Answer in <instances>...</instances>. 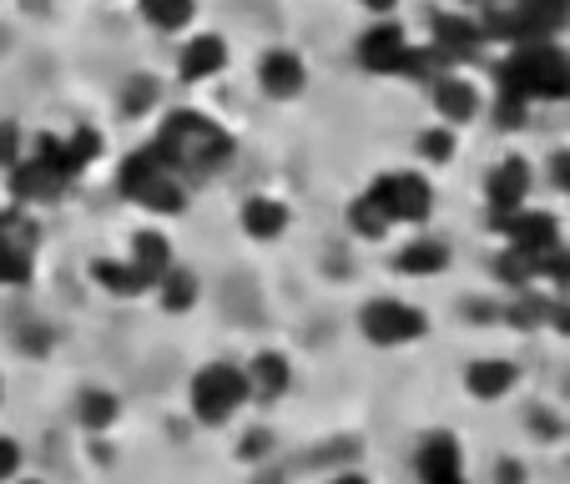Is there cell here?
Wrapping results in <instances>:
<instances>
[{"instance_id":"6da1fadb","label":"cell","mask_w":570,"mask_h":484,"mask_svg":"<svg viewBox=\"0 0 570 484\" xmlns=\"http://www.w3.org/2000/svg\"><path fill=\"white\" fill-rule=\"evenodd\" d=\"M151 151L161 157L167 172L203 182V177H217L233 161V137L213 117H203V111H167Z\"/></svg>"},{"instance_id":"7a4b0ae2","label":"cell","mask_w":570,"mask_h":484,"mask_svg":"<svg viewBox=\"0 0 570 484\" xmlns=\"http://www.w3.org/2000/svg\"><path fill=\"white\" fill-rule=\"evenodd\" d=\"M248 404V374L237 364H207L193 378V414L203 424H227Z\"/></svg>"},{"instance_id":"3957f363","label":"cell","mask_w":570,"mask_h":484,"mask_svg":"<svg viewBox=\"0 0 570 484\" xmlns=\"http://www.w3.org/2000/svg\"><path fill=\"white\" fill-rule=\"evenodd\" d=\"M368 197L389 223H430L434 213V187L424 172H384L379 182H368Z\"/></svg>"},{"instance_id":"277c9868","label":"cell","mask_w":570,"mask_h":484,"mask_svg":"<svg viewBox=\"0 0 570 484\" xmlns=\"http://www.w3.org/2000/svg\"><path fill=\"white\" fill-rule=\"evenodd\" d=\"M358 328H364L368 344L399 348V344L424 338L430 318H424V308H414V303H404V298H374V303H364V313H358Z\"/></svg>"},{"instance_id":"5b68a950","label":"cell","mask_w":570,"mask_h":484,"mask_svg":"<svg viewBox=\"0 0 570 484\" xmlns=\"http://www.w3.org/2000/svg\"><path fill=\"white\" fill-rule=\"evenodd\" d=\"M36 268V227L21 213H0V288H21L31 283Z\"/></svg>"},{"instance_id":"8992f818","label":"cell","mask_w":570,"mask_h":484,"mask_svg":"<svg viewBox=\"0 0 570 484\" xmlns=\"http://www.w3.org/2000/svg\"><path fill=\"white\" fill-rule=\"evenodd\" d=\"M484 197H490V217H495V227L505 223V217H515L520 207H530V161L505 157L495 172H490V182H484Z\"/></svg>"},{"instance_id":"52a82bcc","label":"cell","mask_w":570,"mask_h":484,"mask_svg":"<svg viewBox=\"0 0 570 484\" xmlns=\"http://www.w3.org/2000/svg\"><path fill=\"white\" fill-rule=\"evenodd\" d=\"M484 46V31L480 21H470V16H434V31H430V51L444 61V71H454V66L474 61Z\"/></svg>"},{"instance_id":"ba28073f","label":"cell","mask_w":570,"mask_h":484,"mask_svg":"<svg viewBox=\"0 0 570 484\" xmlns=\"http://www.w3.org/2000/svg\"><path fill=\"white\" fill-rule=\"evenodd\" d=\"M500 233H505V248L525 253V258H540V253H550L560 243V223L550 213H540V207H520L515 217L500 223Z\"/></svg>"},{"instance_id":"9c48e42d","label":"cell","mask_w":570,"mask_h":484,"mask_svg":"<svg viewBox=\"0 0 570 484\" xmlns=\"http://www.w3.org/2000/svg\"><path fill=\"white\" fill-rule=\"evenodd\" d=\"M410 51H414L410 36L399 31L394 21L368 26V31L358 36V61H364V71H374V76H399V66H404Z\"/></svg>"},{"instance_id":"30bf717a","label":"cell","mask_w":570,"mask_h":484,"mask_svg":"<svg viewBox=\"0 0 570 484\" xmlns=\"http://www.w3.org/2000/svg\"><path fill=\"white\" fill-rule=\"evenodd\" d=\"M258 87H263V97H273V101H293L308 87V66H303L298 51H268L258 61Z\"/></svg>"},{"instance_id":"8fae6325","label":"cell","mask_w":570,"mask_h":484,"mask_svg":"<svg viewBox=\"0 0 570 484\" xmlns=\"http://www.w3.org/2000/svg\"><path fill=\"white\" fill-rule=\"evenodd\" d=\"M414 470L424 484H464V454L454 434H430L414 454Z\"/></svg>"},{"instance_id":"7c38bea8","label":"cell","mask_w":570,"mask_h":484,"mask_svg":"<svg viewBox=\"0 0 570 484\" xmlns=\"http://www.w3.org/2000/svg\"><path fill=\"white\" fill-rule=\"evenodd\" d=\"M520 41H556L570 31V0H515Z\"/></svg>"},{"instance_id":"4fadbf2b","label":"cell","mask_w":570,"mask_h":484,"mask_svg":"<svg viewBox=\"0 0 570 484\" xmlns=\"http://www.w3.org/2000/svg\"><path fill=\"white\" fill-rule=\"evenodd\" d=\"M434 87V111L444 117V127H460V121H474V111H480V91L464 81V76L444 71L430 81Z\"/></svg>"},{"instance_id":"5bb4252c","label":"cell","mask_w":570,"mask_h":484,"mask_svg":"<svg viewBox=\"0 0 570 484\" xmlns=\"http://www.w3.org/2000/svg\"><path fill=\"white\" fill-rule=\"evenodd\" d=\"M6 177H11V197H16V203H56V197L66 192L61 177L46 172V167H41L36 157H21Z\"/></svg>"},{"instance_id":"9a60e30c","label":"cell","mask_w":570,"mask_h":484,"mask_svg":"<svg viewBox=\"0 0 570 484\" xmlns=\"http://www.w3.org/2000/svg\"><path fill=\"white\" fill-rule=\"evenodd\" d=\"M237 223H243V233L248 237L273 243V237L288 233V203H278V197H248L243 213H237Z\"/></svg>"},{"instance_id":"2e32d148","label":"cell","mask_w":570,"mask_h":484,"mask_svg":"<svg viewBox=\"0 0 570 484\" xmlns=\"http://www.w3.org/2000/svg\"><path fill=\"white\" fill-rule=\"evenodd\" d=\"M464 388L474 398H484V404H495V398H505L515 388V364L510 358H474L470 374H464Z\"/></svg>"},{"instance_id":"e0dca14e","label":"cell","mask_w":570,"mask_h":484,"mask_svg":"<svg viewBox=\"0 0 570 484\" xmlns=\"http://www.w3.org/2000/svg\"><path fill=\"white\" fill-rule=\"evenodd\" d=\"M444 268H450V243H440V237H420V243L394 253V273H410V278H434Z\"/></svg>"},{"instance_id":"ac0fdd59","label":"cell","mask_w":570,"mask_h":484,"mask_svg":"<svg viewBox=\"0 0 570 484\" xmlns=\"http://www.w3.org/2000/svg\"><path fill=\"white\" fill-rule=\"evenodd\" d=\"M183 81H207V76H217L227 66V41L223 36H197V41L183 46Z\"/></svg>"},{"instance_id":"d6986e66","label":"cell","mask_w":570,"mask_h":484,"mask_svg":"<svg viewBox=\"0 0 570 484\" xmlns=\"http://www.w3.org/2000/svg\"><path fill=\"white\" fill-rule=\"evenodd\" d=\"M161 172H167V167H161V157H157V151H151V147L131 151V157L121 161V172H117L121 197H127V203H141V197H147V187L157 182Z\"/></svg>"},{"instance_id":"ffe728a7","label":"cell","mask_w":570,"mask_h":484,"mask_svg":"<svg viewBox=\"0 0 570 484\" xmlns=\"http://www.w3.org/2000/svg\"><path fill=\"white\" fill-rule=\"evenodd\" d=\"M91 278L111 293V298H141L151 288V278L137 268V263H111V258H97L91 263Z\"/></svg>"},{"instance_id":"44dd1931","label":"cell","mask_w":570,"mask_h":484,"mask_svg":"<svg viewBox=\"0 0 570 484\" xmlns=\"http://www.w3.org/2000/svg\"><path fill=\"white\" fill-rule=\"evenodd\" d=\"M243 374H248V394H258V398H278L283 388L293 384L288 358H283V354H258L248 368H243Z\"/></svg>"},{"instance_id":"7402d4cb","label":"cell","mask_w":570,"mask_h":484,"mask_svg":"<svg viewBox=\"0 0 570 484\" xmlns=\"http://www.w3.org/2000/svg\"><path fill=\"white\" fill-rule=\"evenodd\" d=\"M131 263H137V268L157 283L161 273L173 268V243H167L161 233H137V237H131Z\"/></svg>"},{"instance_id":"603a6c76","label":"cell","mask_w":570,"mask_h":484,"mask_svg":"<svg viewBox=\"0 0 570 484\" xmlns=\"http://www.w3.org/2000/svg\"><path fill=\"white\" fill-rule=\"evenodd\" d=\"M121 414L117 394H107V388H87V394L76 398V419H81V429H111Z\"/></svg>"},{"instance_id":"cb8c5ba5","label":"cell","mask_w":570,"mask_h":484,"mask_svg":"<svg viewBox=\"0 0 570 484\" xmlns=\"http://www.w3.org/2000/svg\"><path fill=\"white\" fill-rule=\"evenodd\" d=\"M141 207L147 213H167V217H177L187 207V182L177 172H161L157 182L147 187V197H141Z\"/></svg>"},{"instance_id":"d4e9b609","label":"cell","mask_w":570,"mask_h":484,"mask_svg":"<svg viewBox=\"0 0 570 484\" xmlns=\"http://www.w3.org/2000/svg\"><path fill=\"white\" fill-rule=\"evenodd\" d=\"M137 6L147 16V26H157V31H183L197 16V0H137Z\"/></svg>"},{"instance_id":"484cf974","label":"cell","mask_w":570,"mask_h":484,"mask_svg":"<svg viewBox=\"0 0 570 484\" xmlns=\"http://www.w3.org/2000/svg\"><path fill=\"white\" fill-rule=\"evenodd\" d=\"M157 283H161V308L167 313H187L197 303V278L187 268H167Z\"/></svg>"},{"instance_id":"4316f807","label":"cell","mask_w":570,"mask_h":484,"mask_svg":"<svg viewBox=\"0 0 570 484\" xmlns=\"http://www.w3.org/2000/svg\"><path fill=\"white\" fill-rule=\"evenodd\" d=\"M348 227H354L358 237H368V243H379V237H384L394 223H389V217L379 213V203H374V197L364 192V197H354V203H348Z\"/></svg>"},{"instance_id":"83f0119b","label":"cell","mask_w":570,"mask_h":484,"mask_svg":"<svg viewBox=\"0 0 570 484\" xmlns=\"http://www.w3.org/2000/svg\"><path fill=\"white\" fill-rule=\"evenodd\" d=\"M101 147H107V141H101L97 127H76L71 137H66V157H71V172H76V177L87 172L91 161L101 157Z\"/></svg>"},{"instance_id":"f1b7e54d","label":"cell","mask_w":570,"mask_h":484,"mask_svg":"<svg viewBox=\"0 0 570 484\" xmlns=\"http://www.w3.org/2000/svg\"><path fill=\"white\" fill-rule=\"evenodd\" d=\"M495 278L505 283V288L525 293V288H530V278H535V258H525V253L505 248V253H500V258H495Z\"/></svg>"},{"instance_id":"f546056e","label":"cell","mask_w":570,"mask_h":484,"mask_svg":"<svg viewBox=\"0 0 570 484\" xmlns=\"http://www.w3.org/2000/svg\"><path fill=\"white\" fill-rule=\"evenodd\" d=\"M36 161H41L46 172L61 177V182H76L71 157H66V137H51V131H41V137H36Z\"/></svg>"},{"instance_id":"4dcf8cb0","label":"cell","mask_w":570,"mask_h":484,"mask_svg":"<svg viewBox=\"0 0 570 484\" xmlns=\"http://www.w3.org/2000/svg\"><path fill=\"white\" fill-rule=\"evenodd\" d=\"M535 278H546V283H556L560 293H570V248H566V243H556L550 253H540V258H535Z\"/></svg>"},{"instance_id":"1f68e13d","label":"cell","mask_w":570,"mask_h":484,"mask_svg":"<svg viewBox=\"0 0 570 484\" xmlns=\"http://www.w3.org/2000/svg\"><path fill=\"white\" fill-rule=\"evenodd\" d=\"M550 318V303L540 298V293H520L515 303H510V323H515V328H535V323H546Z\"/></svg>"},{"instance_id":"d6a6232c","label":"cell","mask_w":570,"mask_h":484,"mask_svg":"<svg viewBox=\"0 0 570 484\" xmlns=\"http://www.w3.org/2000/svg\"><path fill=\"white\" fill-rule=\"evenodd\" d=\"M151 101H157V81H151V76H131L127 91H121V111H127V117H141Z\"/></svg>"},{"instance_id":"836d02e7","label":"cell","mask_w":570,"mask_h":484,"mask_svg":"<svg viewBox=\"0 0 570 484\" xmlns=\"http://www.w3.org/2000/svg\"><path fill=\"white\" fill-rule=\"evenodd\" d=\"M420 157H424V161H434V167H444V161L454 157V131H450V127L424 131V137H420Z\"/></svg>"},{"instance_id":"e575fe53","label":"cell","mask_w":570,"mask_h":484,"mask_svg":"<svg viewBox=\"0 0 570 484\" xmlns=\"http://www.w3.org/2000/svg\"><path fill=\"white\" fill-rule=\"evenodd\" d=\"M16 161H21V131L16 121H0V172H11Z\"/></svg>"},{"instance_id":"d590c367","label":"cell","mask_w":570,"mask_h":484,"mask_svg":"<svg viewBox=\"0 0 570 484\" xmlns=\"http://www.w3.org/2000/svg\"><path fill=\"white\" fill-rule=\"evenodd\" d=\"M525 111H530V101H510V97L495 101V117H500V127H505V131L525 127Z\"/></svg>"},{"instance_id":"8d00e7d4","label":"cell","mask_w":570,"mask_h":484,"mask_svg":"<svg viewBox=\"0 0 570 484\" xmlns=\"http://www.w3.org/2000/svg\"><path fill=\"white\" fill-rule=\"evenodd\" d=\"M16 474H21V444L0 434V484L16 480Z\"/></svg>"},{"instance_id":"74e56055","label":"cell","mask_w":570,"mask_h":484,"mask_svg":"<svg viewBox=\"0 0 570 484\" xmlns=\"http://www.w3.org/2000/svg\"><path fill=\"white\" fill-rule=\"evenodd\" d=\"M550 182H556L560 192H570V151H556V157H550Z\"/></svg>"},{"instance_id":"f35d334b","label":"cell","mask_w":570,"mask_h":484,"mask_svg":"<svg viewBox=\"0 0 570 484\" xmlns=\"http://www.w3.org/2000/svg\"><path fill=\"white\" fill-rule=\"evenodd\" d=\"M237 454H243V460H258V454H268V429H253Z\"/></svg>"},{"instance_id":"ab89813d","label":"cell","mask_w":570,"mask_h":484,"mask_svg":"<svg viewBox=\"0 0 570 484\" xmlns=\"http://www.w3.org/2000/svg\"><path fill=\"white\" fill-rule=\"evenodd\" d=\"M550 323H556L560 334H570V293H560V298L550 303Z\"/></svg>"},{"instance_id":"60d3db41","label":"cell","mask_w":570,"mask_h":484,"mask_svg":"<svg viewBox=\"0 0 570 484\" xmlns=\"http://www.w3.org/2000/svg\"><path fill=\"white\" fill-rule=\"evenodd\" d=\"M328 484H368V474H334Z\"/></svg>"},{"instance_id":"b9f144b4","label":"cell","mask_w":570,"mask_h":484,"mask_svg":"<svg viewBox=\"0 0 570 484\" xmlns=\"http://www.w3.org/2000/svg\"><path fill=\"white\" fill-rule=\"evenodd\" d=\"M364 6H368V11H394L399 0H364Z\"/></svg>"},{"instance_id":"7bdbcfd3","label":"cell","mask_w":570,"mask_h":484,"mask_svg":"<svg viewBox=\"0 0 570 484\" xmlns=\"http://www.w3.org/2000/svg\"><path fill=\"white\" fill-rule=\"evenodd\" d=\"M253 484H283V480H278V474H258V480H253Z\"/></svg>"},{"instance_id":"ee69618b","label":"cell","mask_w":570,"mask_h":484,"mask_svg":"<svg viewBox=\"0 0 570 484\" xmlns=\"http://www.w3.org/2000/svg\"><path fill=\"white\" fill-rule=\"evenodd\" d=\"M21 484H41V480H21Z\"/></svg>"}]
</instances>
